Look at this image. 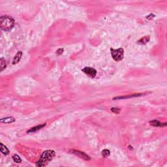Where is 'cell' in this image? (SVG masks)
<instances>
[{"mask_svg": "<svg viewBox=\"0 0 167 167\" xmlns=\"http://www.w3.org/2000/svg\"><path fill=\"white\" fill-rule=\"evenodd\" d=\"M110 51H111V55L113 60L116 61H119L123 60V55H124V50L123 48H118L116 50L111 48Z\"/></svg>", "mask_w": 167, "mask_h": 167, "instance_id": "3957f363", "label": "cell"}, {"mask_svg": "<svg viewBox=\"0 0 167 167\" xmlns=\"http://www.w3.org/2000/svg\"><path fill=\"white\" fill-rule=\"evenodd\" d=\"M1 152L5 155H7L9 153V151L5 145L3 144V143H1Z\"/></svg>", "mask_w": 167, "mask_h": 167, "instance_id": "8fae6325", "label": "cell"}, {"mask_svg": "<svg viewBox=\"0 0 167 167\" xmlns=\"http://www.w3.org/2000/svg\"><path fill=\"white\" fill-rule=\"evenodd\" d=\"M63 48H60V49H58V50L56 51V54L58 55V56H60V55L63 54Z\"/></svg>", "mask_w": 167, "mask_h": 167, "instance_id": "e0dca14e", "label": "cell"}, {"mask_svg": "<svg viewBox=\"0 0 167 167\" xmlns=\"http://www.w3.org/2000/svg\"><path fill=\"white\" fill-rule=\"evenodd\" d=\"M15 119L13 117H7L5 118H2L0 120V122L2 123H11L15 122Z\"/></svg>", "mask_w": 167, "mask_h": 167, "instance_id": "ba28073f", "label": "cell"}, {"mask_svg": "<svg viewBox=\"0 0 167 167\" xmlns=\"http://www.w3.org/2000/svg\"><path fill=\"white\" fill-rule=\"evenodd\" d=\"M82 71L91 78H95L97 75V71L92 67H84L82 69Z\"/></svg>", "mask_w": 167, "mask_h": 167, "instance_id": "277c9868", "label": "cell"}, {"mask_svg": "<svg viewBox=\"0 0 167 167\" xmlns=\"http://www.w3.org/2000/svg\"><path fill=\"white\" fill-rule=\"evenodd\" d=\"M56 153L54 150L45 151L41 155L39 160L36 163V165L38 167H45L47 164L52 161V159L55 157Z\"/></svg>", "mask_w": 167, "mask_h": 167, "instance_id": "6da1fadb", "label": "cell"}, {"mask_svg": "<svg viewBox=\"0 0 167 167\" xmlns=\"http://www.w3.org/2000/svg\"><path fill=\"white\" fill-rule=\"evenodd\" d=\"M15 20L12 17L5 15L1 16L0 18V27L1 29L5 32H9L15 26Z\"/></svg>", "mask_w": 167, "mask_h": 167, "instance_id": "7a4b0ae2", "label": "cell"}, {"mask_svg": "<svg viewBox=\"0 0 167 167\" xmlns=\"http://www.w3.org/2000/svg\"><path fill=\"white\" fill-rule=\"evenodd\" d=\"M13 161L15 162V163H20L22 162V159H21V158L17 154L13 155Z\"/></svg>", "mask_w": 167, "mask_h": 167, "instance_id": "5bb4252c", "label": "cell"}, {"mask_svg": "<svg viewBox=\"0 0 167 167\" xmlns=\"http://www.w3.org/2000/svg\"><path fill=\"white\" fill-rule=\"evenodd\" d=\"M111 111L116 114H118L120 112V109H118V108H112Z\"/></svg>", "mask_w": 167, "mask_h": 167, "instance_id": "2e32d148", "label": "cell"}, {"mask_svg": "<svg viewBox=\"0 0 167 167\" xmlns=\"http://www.w3.org/2000/svg\"><path fill=\"white\" fill-rule=\"evenodd\" d=\"M22 52L21 51H19V52H17V54L15 55V58L13 59V65H15V64H17L18 63L19 61H20L21 58H22Z\"/></svg>", "mask_w": 167, "mask_h": 167, "instance_id": "8992f818", "label": "cell"}, {"mask_svg": "<svg viewBox=\"0 0 167 167\" xmlns=\"http://www.w3.org/2000/svg\"><path fill=\"white\" fill-rule=\"evenodd\" d=\"M149 41H150V37L149 36H145L143 38H142L141 39H140L139 41H138V43L139 44H141V45H145Z\"/></svg>", "mask_w": 167, "mask_h": 167, "instance_id": "7c38bea8", "label": "cell"}, {"mask_svg": "<svg viewBox=\"0 0 167 167\" xmlns=\"http://www.w3.org/2000/svg\"><path fill=\"white\" fill-rule=\"evenodd\" d=\"M45 125H46V123H44V124H43V125H37V126H36V127H34L30 129V130L28 131V133H33V132L37 131L40 130L41 129L44 127Z\"/></svg>", "mask_w": 167, "mask_h": 167, "instance_id": "30bf717a", "label": "cell"}, {"mask_svg": "<svg viewBox=\"0 0 167 167\" xmlns=\"http://www.w3.org/2000/svg\"><path fill=\"white\" fill-rule=\"evenodd\" d=\"M70 152L72 153V154H74L78 156V157H81L82 159L86 160V161H88V160L91 159V158L89 157V156H88L87 154H85V153L82 152L81 151L71 150H70Z\"/></svg>", "mask_w": 167, "mask_h": 167, "instance_id": "5b68a950", "label": "cell"}, {"mask_svg": "<svg viewBox=\"0 0 167 167\" xmlns=\"http://www.w3.org/2000/svg\"><path fill=\"white\" fill-rule=\"evenodd\" d=\"M110 155V150H107V149H105L104 150H102V153H101V155L103 157H107Z\"/></svg>", "mask_w": 167, "mask_h": 167, "instance_id": "9a60e30c", "label": "cell"}, {"mask_svg": "<svg viewBox=\"0 0 167 167\" xmlns=\"http://www.w3.org/2000/svg\"><path fill=\"white\" fill-rule=\"evenodd\" d=\"M0 66H1V72H2L6 68V62L3 58H1L0 60Z\"/></svg>", "mask_w": 167, "mask_h": 167, "instance_id": "4fadbf2b", "label": "cell"}, {"mask_svg": "<svg viewBox=\"0 0 167 167\" xmlns=\"http://www.w3.org/2000/svg\"><path fill=\"white\" fill-rule=\"evenodd\" d=\"M142 93H137V94H134L133 95H128V96H122V97H114L113 98V100H118V99H128L134 97H139L142 96Z\"/></svg>", "mask_w": 167, "mask_h": 167, "instance_id": "9c48e42d", "label": "cell"}, {"mask_svg": "<svg viewBox=\"0 0 167 167\" xmlns=\"http://www.w3.org/2000/svg\"><path fill=\"white\" fill-rule=\"evenodd\" d=\"M150 124L153 127H163L166 126V125H167V123H161L159 121L157 120V119H154V120L150 121Z\"/></svg>", "mask_w": 167, "mask_h": 167, "instance_id": "52a82bcc", "label": "cell"}]
</instances>
